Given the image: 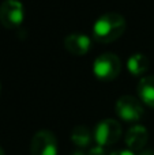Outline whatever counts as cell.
Masks as SVG:
<instances>
[{
  "label": "cell",
  "mask_w": 154,
  "mask_h": 155,
  "mask_svg": "<svg viewBox=\"0 0 154 155\" xmlns=\"http://www.w3.org/2000/svg\"><path fill=\"white\" fill-rule=\"evenodd\" d=\"M32 155H57V140L51 131H38L30 143Z\"/></svg>",
  "instance_id": "8992f818"
},
{
  "label": "cell",
  "mask_w": 154,
  "mask_h": 155,
  "mask_svg": "<svg viewBox=\"0 0 154 155\" xmlns=\"http://www.w3.org/2000/svg\"><path fill=\"white\" fill-rule=\"evenodd\" d=\"M0 90H2V86H0Z\"/></svg>",
  "instance_id": "e0dca14e"
},
{
  "label": "cell",
  "mask_w": 154,
  "mask_h": 155,
  "mask_svg": "<svg viewBox=\"0 0 154 155\" xmlns=\"http://www.w3.org/2000/svg\"><path fill=\"white\" fill-rule=\"evenodd\" d=\"M111 155H134V153L130 150H120V151H115Z\"/></svg>",
  "instance_id": "4fadbf2b"
},
{
  "label": "cell",
  "mask_w": 154,
  "mask_h": 155,
  "mask_svg": "<svg viewBox=\"0 0 154 155\" xmlns=\"http://www.w3.org/2000/svg\"><path fill=\"white\" fill-rule=\"evenodd\" d=\"M71 155H85V154L82 153V151H75V153H72Z\"/></svg>",
  "instance_id": "9a60e30c"
},
{
  "label": "cell",
  "mask_w": 154,
  "mask_h": 155,
  "mask_svg": "<svg viewBox=\"0 0 154 155\" xmlns=\"http://www.w3.org/2000/svg\"><path fill=\"white\" fill-rule=\"evenodd\" d=\"M122 61L115 53H102L94 60L93 72L101 80H113L120 74Z\"/></svg>",
  "instance_id": "7a4b0ae2"
},
{
  "label": "cell",
  "mask_w": 154,
  "mask_h": 155,
  "mask_svg": "<svg viewBox=\"0 0 154 155\" xmlns=\"http://www.w3.org/2000/svg\"><path fill=\"white\" fill-rule=\"evenodd\" d=\"M87 155H105V150H104V147H101V146H95V147L90 148Z\"/></svg>",
  "instance_id": "7c38bea8"
},
{
  "label": "cell",
  "mask_w": 154,
  "mask_h": 155,
  "mask_svg": "<svg viewBox=\"0 0 154 155\" xmlns=\"http://www.w3.org/2000/svg\"><path fill=\"white\" fill-rule=\"evenodd\" d=\"M64 46L71 54L82 56L90 51L92 40H90V37L81 34V33H72L64 38Z\"/></svg>",
  "instance_id": "52a82bcc"
},
{
  "label": "cell",
  "mask_w": 154,
  "mask_h": 155,
  "mask_svg": "<svg viewBox=\"0 0 154 155\" xmlns=\"http://www.w3.org/2000/svg\"><path fill=\"white\" fill-rule=\"evenodd\" d=\"M126 19L117 12H108L101 15L93 26V35L100 42H112L117 40L126 30Z\"/></svg>",
  "instance_id": "6da1fadb"
},
{
  "label": "cell",
  "mask_w": 154,
  "mask_h": 155,
  "mask_svg": "<svg viewBox=\"0 0 154 155\" xmlns=\"http://www.w3.org/2000/svg\"><path fill=\"white\" fill-rule=\"evenodd\" d=\"M139 155H154V151L152 150H146V151H142Z\"/></svg>",
  "instance_id": "5bb4252c"
},
{
  "label": "cell",
  "mask_w": 154,
  "mask_h": 155,
  "mask_svg": "<svg viewBox=\"0 0 154 155\" xmlns=\"http://www.w3.org/2000/svg\"><path fill=\"white\" fill-rule=\"evenodd\" d=\"M25 16L23 4L19 0H4L0 5V23L7 29H16Z\"/></svg>",
  "instance_id": "277c9868"
},
{
  "label": "cell",
  "mask_w": 154,
  "mask_h": 155,
  "mask_svg": "<svg viewBox=\"0 0 154 155\" xmlns=\"http://www.w3.org/2000/svg\"><path fill=\"white\" fill-rule=\"evenodd\" d=\"M116 114L124 121H138L142 118L145 110L142 104L131 95H123L116 101Z\"/></svg>",
  "instance_id": "5b68a950"
},
{
  "label": "cell",
  "mask_w": 154,
  "mask_h": 155,
  "mask_svg": "<svg viewBox=\"0 0 154 155\" xmlns=\"http://www.w3.org/2000/svg\"><path fill=\"white\" fill-rule=\"evenodd\" d=\"M138 94L147 106L154 107V75L143 76L139 80Z\"/></svg>",
  "instance_id": "9c48e42d"
},
{
  "label": "cell",
  "mask_w": 154,
  "mask_h": 155,
  "mask_svg": "<svg viewBox=\"0 0 154 155\" xmlns=\"http://www.w3.org/2000/svg\"><path fill=\"white\" fill-rule=\"evenodd\" d=\"M150 67V61L147 59V56L142 53H135L128 59L127 61V68L132 75L139 76V75H143V74L147 72Z\"/></svg>",
  "instance_id": "30bf717a"
},
{
  "label": "cell",
  "mask_w": 154,
  "mask_h": 155,
  "mask_svg": "<svg viewBox=\"0 0 154 155\" xmlns=\"http://www.w3.org/2000/svg\"><path fill=\"white\" fill-rule=\"evenodd\" d=\"M120 136H122V125L113 118L102 120L95 125L94 139L101 147L115 144L120 139Z\"/></svg>",
  "instance_id": "3957f363"
},
{
  "label": "cell",
  "mask_w": 154,
  "mask_h": 155,
  "mask_svg": "<svg viewBox=\"0 0 154 155\" xmlns=\"http://www.w3.org/2000/svg\"><path fill=\"white\" fill-rule=\"evenodd\" d=\"M71 140L75 146L85 148L92 143V132L85 125H76L71 132Z\"/></svg>",
  "instance_id": "8fae6325"
},
{
  "label": "cell",
  "mask_w": 154,
  "mask_h": 155,
  "mask_svg": "<svg viewBox=\"0 0 154 155\" xmlns=\"http://www.w3.org/2000/svg\"><path fill=\"white\" fill-rule=\"evenodd\" d=\"M149 140V132L143 125H134L126 134V144L130 151H141Z\"/></svg>",
  "instance_id": "ba28073f"
},
{
  "label": "cell",
  "mask_w": 154,
  "mask_h": 155,
  "mask_svg": "<svg viewBox=\"0 0 154 155\" xmlns=\"http://www.w3.org/2000/svg\"><path fill=\"white\" fill-rule=\"evenodd\" d=\"M0 155H4V151H3L2 147H0Z\"/></svg>",
  "instance_id": "2e32d148"
}]
</instances>
